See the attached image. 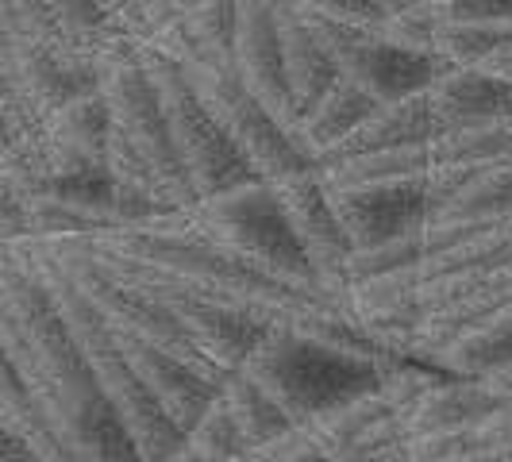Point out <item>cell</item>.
Segmentation results:
<instances>
[{"label":"cell","instance_id":"cell-1","mask_svg":"<svg viewBox=\"0 0 512 462\" xmlns=\"http://www.w3.org/2000/svg\"><path fill=\"white\" fill-rule=\"evenodd\" d=\"M97 93L108 112L104 170L112 185L151 197L166 216L193 212L197 193L181 170L162 104L143 70L135 39L112 35L97 51Z\"/></svg>","mask_w":512,"mask_h":462},{"label":"cell","instance_id":"cell-2","mask_svg":"<svg viewBox=\"0 0 512 462\" xmlns=\"http://www.w3.org/2000/svg\"><path fill=\"white\" fill-rule=\"evenodd\" d=\"M393 366L397 362L335 351L289 324H274L251 351V359L243 362V370L278 401V409L293 420V428H308L378 393Z\"/></svg>","mask_w":512,"mask_h":462},{"label":"cell","instance_id":"cell-3","mask_svg":"<svg viewBox=\"0 0 512 462\" xmlns=\"http://www.w3.org/2000/svg\"><path fill=\"white\" fill-rule=\"evenodd\" d=\"M189 224L197 235H205L212 247L239 258L243 266H251L258 274L293 285L301 293H324L308 258L301 255L293 231H289V220H285L274 185L247 181V185H235L228 193L205 197L189 212Z\"/></svg>","mask_w":512,"mask_h":462},{"label":"cell","instance_id":"cell-4","mask_svg":"<svg viewBox=\"0 0 512 462\" xmlns=\"http://www.w3.org/2000/svg\"><path fill=\"white\" fill-rule=\"evenodd\" d=\"M135 47H139L143 70H147L154 93H158L166 128H170V139H174V151H178L181 170L193 185L197 201L228 193V189L247 185V181H258L255 170L247 166V158L235 151V143L201 104L197 89L189 85V77H185L178 62L166 58L162 51H154L151 43H135Z\"/></svg>","mask_w":512,"mask_h":462},{"label":"cell","instance_id":"cell-5","mask_svg":"<svg viewBox=\"0 0 512 462\" xmlns=\"http://www.w3.org/2000/svg\"><path fill=\"white\" fill-rule=\"evenodd\" d=\"M181 66V62H178ZM189 85L197 89V97L212 112V120L224 128L235 151L247 158V166L255 170L258 181L274 185L301 170H312L301 147L293 143V135L285 124H278L262 104L239 85L235 70L228 66H181Z\"/></svg>","mask_w":512,"mask_h":462},{"label":"cell","instance_id":"cell-6","mask_svg":"<svg viewBox=\"0 0 512 462\" xmlns=\"http://www.w3.org/2000/svg\"><path fill=\"white\" fill-rule=\"evenodd\" d=\"M332 205L355 255H370V251L416 239L432 224V181L405 178L339 189L332 193Z\"/></svg>","mask_w":512,"mask_h":462},{"label":"cell","instance_id":"cell-7","mask_svg":"<svg viewBox=\"0 0 512 462\" xmlns=\"http://www.w3.org/2000/svg\"><path fill=\"white\" fill-rule=\"evenodd\" d=\"M274 193L282 201L289 231H293L301 255L308 258L320 289L335 293V297H347L343 293V274L355 258V247H351L347 231L339 224V216H335L332 193L324 189V181L316 178V170H301L293 178L274 181Z\"/></svg>","mask_w":512,"mask_h":462},{"label":"cell","instance_id":"cell-8","mask_svg":"<svg viewBox=\"0 0 512 462\" xmlns=\"http://www.w3.org/2000/svg\"><path fill=\"white\" fill-rule=\"evenodd\" d=\"M12 89L43 124L62 104L97 93V54L81 51L74 43L20 39L12 58Z\"/></svg>","mask_w":512,"mask_h":462},{"label":"cell","instance_id":"cell-9","mask_svg":"<svg viewBox=\"0 0 512 462\" xmlns=\"http://www.w3.org/2000/svg\"><path fill=\"white\" fill-rule=\"evenodd\" d=\"M231 66H235L239 85L278 124L293 128V104L285 89L282 43H278V0H235Z\"/></svg>","mask_w":512,"mask_h":462},{"label":"cell","instance_id":"cell-10","mask_svg":"<svg viewBox=\"0 0 512 462\" xmlns=\"http://www.w3.org/2000/svg\"><path fill=\"white\" fill-rule=\"evenodd\" d=\"M335 70L347 85H355L370 104H401L428 93L443 66H439L436 54H416L405 51V47H393L378 31H370L362 43H355L335 62Z\"/></svg>","mask_w":512,"mask_h":462},{"label":"cell","instance_id":"cell-11","mask_svg":"<svg viewBox=\"0 0 512 462\" xmlns=\"http://www.w3.org/2000/svg\"><path fill=\"white\" fill-rule=\"evenodd\" d=\"M116 339H120V347L128 355L131 370L154 393V401L166 409V416L178 424L181 432H189L205 416L208 405L216 401V382L208 374H201L193 362L178 359V355L147 343V339H135V335L120 332H116Z\"/></svg>","mask_w":512,"mask_h":462},{"label":"cell","instance_id":"cell-12","mask_svg":"<svg viewBox=\"0 0 512 462\" xmlns=\"http://www.w3.org/2000/svg\"><path fill=\"white\" fill-rule=\"evenodd\" d=\"M104 147H108V112H104L101 93H85L77 101L62 104L39 128L47 178L104 170Z\"/></svg>","mask_w":512,"mask_h":462},{"label":"cell","instance_id":"cell-13","mask_svg":"<svg viewBox=\"0 0 512 462\" xmlns=\"http://www.w3.org/2000/svg\"><path fill=\"white\" fill-rule=\"evenodd\" d=\"M439 131L512 124V81L489 70H439L428 89Z\"/></svg>","mask_w":512,"mask_h":462},{"label":"cell","instance_id":"cell-14","mask_svg":"<svg viewBox=\"0 0 512 462\" xmlns=\"http://www.w3.org/2000/svg\"><path fill=\"white\" fill-rule=\"evenodd\" d=\"M432 224L459 220H505L512 216V162L501 166H455L432 170Z\"/></svg>","mask_w":512,"mask_h":462},{"label":"cell","instance_id":"cell-15","mask_svg":"<svg viewBox=\"0 0 512 462\" xmlns=\"http://www.w3.org/2000/svg\"><path fill=\"white\" fill-rule=\"evenodd\" d=\"M278 43H282L285 89H289L293 124H297V116L339 81V70H335V58L324 51V43L312 35L305 16L289 0H278Z\"/></svg>","mask_w":512,"mask_h":462},{"label":"cell","instance_id":"cell-16","mask_svg":"<svg viewBox=\"0 0 512 462\" xmlns=\"http://www.w3.org/2000/svg\"><path fill=\"white\" fill-rule=\"evenodd\" d=\"M439 135L436 112L428 104V93L412 97L401 104H378L359 128L351 131V139L332 151L324 162H339V158H359V154L397 151V147H416V143H432ZM320 166V162H316Z\"/></svg>","mask_w":512,"mask_h":462},{"label":"cell","instance_id":"cell-17","mask_svg":"<svg viewBox=\"0 0 512 462\" xmlns=\"http://www.w3.org/2000/svg\"><path fill=\"white\" fill-rule=\"evenodd\" d=\"M374 108H378V104H370L355 85H347V81L339 77L320 101L297 116V124L289 128V135H293V143L301 147V154L316 166V162H324L332 151H339V147L351 139V131L359 128Z\"/></svg>","mask_w":512,"mask_h":462},{"label":"cell","instance_id":"cell-18","mask_svg":"<svg viewBox=\"0 0 512 462\" xmlns=\"http://www.w3.org/2000/svg\"><path fill=\"white\" fill-rule=\"evenodd\" d=\"M216 397L224 401V409L231 412V420L243 432V439L251 443V451H270L274 443H282V439H289L297 432L293 420L278 409V401L243 366H235V370L224 374Z\"/></svg>","mask_w":512,"mask_h":462},{"label":"cell","instance_id":"cell-19","mask_svg":"<svg viewBox=\"0 0 512 462\" xmlns=\"http://www.w3.org/2000/svg\"><path fill=\"white\" fill-rule=\"evenodd\" d=\"M505 43H512V27L439 20L432 54L439 58L443 70H482Z\"/></svg>","mask_w":512,"mask_h":462},{"label":"cell","instance_id":"cell-20","mask_svg":"<svg viewBox=\"0 0 512 462\" xmlns=\"http://www.w3.org/2000/svg\"><path fill=\"white\" fill-rule=\"evenodd\" d=\"M185 447L201 462H247L255 451L243 439V432L235 428L231 412L224 409V401L216 397L205 409V416L185 432Z\"/></svg>","mask_w":512,"mask_h":462},{"label":"cell","instance_id":"cell-21","mask_svg":"<svg viewBox=\"0 0 512 462\" xmlns=\"http://www.w3.org/2000/svg\"><path fill=\"white\" fill-rule=\"evenodd\" d=\"M47 4V12H51L54 27H58V35L66 39V43H74L81 51H101L104 43L116 35L108 20H104V12L97 8V0H43Z\"/></svg>","mask_w":512,"mask_h":462},{"label":"cell","instance_id":"cell-22","mask_svg":"<svg viewBox=\"0 0 512 462\" xmlns=\"http://www.w3.org/2000/svg\"><path fill=\"white\" fill-rule=\"evenodd\" d=\"M436 27H439V8L436 0L412 8V12H401V16H389L378 24V35L393 47H405V51L416 54H432L436 47Z\"/></svg>","mask_w":512,"mask_h":462},{"label":"cell","instance_id":"cell-23","mask_svg":"<svg viewBox=\"0 0 512 462\" xmlns=\"http://www.w3.org/2000/svg\"><path fill=\"white\" fill-rule=\"evenodd\" d=\"M439 20L512 27V0H436Z\"/></svg>","mask_w":512,"mask_h":462},{"label":"cell","instance_id":"cell-24","mask_svg":"<svg viewBox=\"0 0 512 462\" xmlns=\"http://www.w3.org/2000/svg\"><path fill=\"white\" fill-rule=\"evenodd\" d=\"M293 8L312 12V16H328V20H343V24H359L378 31V0H289Z\"/></svg>","mask_w":512,"mask_h":462},{"label":"cell","instance_id":"cell-25","mask_svg":"<svg viewBox=\"0 0 512 462\" xmlns=\"http://www.w3.org/2000/svg\"><path fill=\"white\" fill-rule=\"evenodd\" d=\"M8 4V12L16 16V24H20V35L24 39H39V43H66L62 35H58V27H54L51 12H47V4L43 0H4Z\"/></svg>","mask_w":512,"mask_h":462},{"label":"cell","instance_id":"cell-26","mask_svg":"<svg viewBox=\"0 0 512 462\" xmlns=\"http://www.w3.org/2000/svg\"><path fill=\"white\" fill-rule=\"evenodd\" d=\"M27 235V216H24V197L16 193V185L4 178L0 170V247L16 243Z\"/></svg>","mask_w":512,"mask_h":462},{"label":"cell","instance_id":"cell-27","mask_svg":"<svg viewBox=\"0 0 512 462\" xmlns=\"http://www.w3.org/2000/svg\"><path fill=\"white\" fill-rule=\"evenodd\" d=\"M0 462H43V459H39V451L20 432H12L8 424H0Z\"/></svg>","mask_w":512,"mask_h":462},{"label":"cell","instance_id":"cell-28","mask_svg":"<svg viewBox=\"0 0 512 462\" xmlns=\"http://www.w3.org/2000/svg\"><path fill=\"white\" fill-rule=\"evenodd\" d=\"M274 462H335V459L328 455V451H324V447H316V443H312V439H308L305 432L297 428V447L282 451V455H278Z\"/></svg>","mask_w":512,"mask_h":462},{"label":"cell","instance_id":"cell-29","mask_svg":"<svg viewBox=\"0 0 512 462\" xmlns=\"http://www.w3.org/2000/svg\"><path fill=\"white\" fill-rule=\"evenodd\" d=\"M97 8L104 12L108 27L120 35V31H124V24H128L131 8H135V0H97Z\"/></svg>","mask_w":512,"mask_h":462},{"label":"cell","instance_id":"cell-30","mask_svg":"<svg viewBox=\"0 0 512 462\" xmlns=\"http://www.w3.org/2000/svg\"><path fill=\"white\" fill-rule=\"evenodd\" d=\"M482 70H489V74H497V77H505V81H512V43H505L501 51L489 58Z\"/></svg>","mask_w":512,"mask_h":462},{"label":"cell","instance_id":"cell-31","mask_svg":"<svg viewBox=\"0 0 512 462\" xmlns=\"http://www.w3.org/2000/svg\"><path fill=\"white\" fill-rule=\"evenodd\" d=\"M420 4H428V0H378V16L389 20V16H401V12L420 8ZM382 20H378V24H382Z\"/></svg>","mask_w":512,"mask_h":462}]
</instances>
